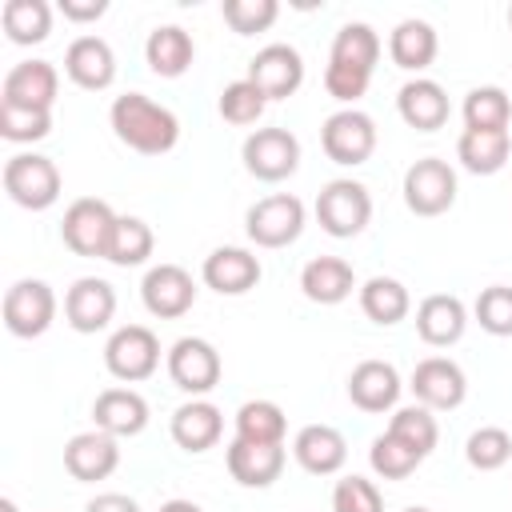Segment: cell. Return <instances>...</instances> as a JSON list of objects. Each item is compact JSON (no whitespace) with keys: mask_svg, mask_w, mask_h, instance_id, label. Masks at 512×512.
Instances as JSON below:
<instances>
[{"mask_svg":"<svg viewBox=\"0 0 512 512\" xmlns=\"http://www.w3.org/2000/svg\"><path fill=\"white\" fill-rule=\"evenodd\" d=\"M244 232L256 248H288L300 232H304V204L292 192H276L264 196L248 208L244 216Z\"/></svg>","mask_w":512,"mask_h":512,"instance_id":"5b68a950","label":"cell"},{"mask_svg":"<svg viewBox=\"0 0 512 512\" xmlns=\"http://www.w3.org/2000/svg\"><path fill=\"white\" fill-rule=\"evenodd\" d=\"M412 396H416V404H424V408H432V412H452V408H460L464 404V396H468V376H464V368L456 364V360H448V356H428V360H420L416 368H412Z\"/></svg>","mask_w":512,"mask_h":512,"instance_id":"7c38bea8","label":"cell"},{"mask_svg":"<svg viewBox=\"0 0 512 512\" xmlns=\"http://www.w3.org/2000/svg\"><path fill=\"white\" fill-rule=\"evenodd\" d=\"M64 468L72 480L80 484H96V480H108L116 468H120V444L116 436L92 428V432H76L68 444H64Z\"/></svg>","mask_w":512,"mask_h":512,"instance_id":"2e32d148","label":"cell"},{"mask_svg":"<svg viewBox=\"0 0 512 512\" xmlns=\"http://www.w3.org/2000/svg\"><path fill=\"white\" fill-rule=\"evenodd\" d=\"M156 248V236L152 228L140 220V216H120L116 220V232H112V244H108V260L116 268H136L152 256Z\"/></svg>","mask_w":512,"mask_h":512,"instance_id":"d590c367","label":"cell"},{"mask_svg":"<svg viewBox=\"0 0 512 512\" xmlns=\"http://www.w3.org/2000/svg\"><path fill=\"white\" fill-rule=\"evenodd\" d=\"M292 456L312 476H336L348 460V440L332 424H304L292 440Z\"/></svg>","mask_w":512,"mask_h":512,"instance_id":"ffe728a7","label":"cell"},{"mask_svg":"<svg viewBox=\"0 0 512 512\" xmlns=\"http://www.w3.org/2000/svg\"><path fill=\"white\" fill-rule=\"evenodd\" d=\"M92 420L108 436H140L148 428V400L132 388H104L92 404Z\"/></svg>","mask_w":512,"mask_h":512,"instance_id":"d4e9b609","label":"cell"},{"mask_svg":"<svg viewBox=\"0 0 512 512\" xmlns=\"http://www.w3.org/2000/svg\"><path fill=\"white\" fill-rule=\"evenodd\" d=\"M352 288H356V272L340 256H316L300 272V292L312 304H340L352 296Z\"/></svg>","mask_w":512,"mask_h":512,"instance_id":"f1b7e54d","label":"cell"},{"mask_svg":"<svg viewBox=\"0 0 512 512\" xmlns=\"http://www.w3.org/2000/svg\"><path fill=\"white\" fill-rule=\"evenodd\" d=\"M56 320V292L44 280H16L4 292V328L20 340L44 336Z\"/></svg>","mask_w":512,"mask_h":512,"instance_id":"8fae6325","label":"cell"},{"mask_svg":"<svg viewBox=\"0 0 512 512\" xmlns=\"http://www.w3.org/2000/svg\"><path fill=\"white\" fill-rule=\"evenodd\" d=\"M472 316L488 336H512V288L508 284L484 288L472 304Z\"/></svg>","mask_w":512,"mask_h":512,"instance_id":"b9f144b4","label":"cell"},{"mask_svg":"<svg viewBox=\"0 0 512 512\" xmlns=\"http://www.w3.org/2000/svg\"><path fill=\"white\" fill-rule=\"evenodd\" d=\"M404 512H432V508H420V504H416V508H404Z\"/></svg>","mask_w":512,"mask_h":512,"instance_id":"f907efd6","label":"cell"},{"mask_svg":"<svg viewBox=\"0 0 512 512\" xmlns=\"http://www.w3.org/2000/svg\"><path fill=\"white\" fill-rule=\"evenodd\" d=\"M512 124V100L496 84H480L464 96V128L476 132H508Z\"/></svg>","mask_w":512,"mask_h":512,"instance_id":"e575fe53","label":"cell"},{"mask_svg":"<svg viewBox=\"0 0 512 512\" xmlns=\"http://www.w3.org/2000/svg\"><path fill=\"white\" fill-rule=\"evenodd\" d=\"M224 460H228V476L240 488H268L284 472V444H248L232 436Z\"/></svg>","mask_w":512,"mask_h":512,"instance_id":"44dd1931","label":"cell"},{"mask_svg":"<svg viewBox=\"0 0 512 512\" xmlns=\"http://www.w3.org/2000/svg\"><path fill=\"white\" fill-rule=\"evenodd\" d=\"M288 420L276 400H244L236 408V440L248 444H284Z\"/></svg>","mask_w":512,"mask_h":512,"instance_id":"d6a6232c","label":"cell"},{"mask_svg":"<svg viewBox=\"0 0 512 512\" xmlns=\"http://www.w3.org/2000/svg\"><path fill=\"white\" fill-rule=\"evenodd\" d=\"M52 132V112L40 108H16L0 100V136L12 144H36Z\"/></svg>","mask_w":512,"mask_h":512,"instance_id":"f35d334b","label":"cell"},{"mask_svg":"<svg viewBox=\"0 0 512 512\" xmlns=\"http://www.w3.org/2000/svg\"><path fill=\"white\" fill-rule=\"evenodd\" d=\"M396 112H400V120H404L408 128H416V132H436V128L448 124V92H444L436 80L416 76V80H408V84L396 92Z\"/></svg>","mask_w":512,"mask_h":512,"instance_id":"cb8c5ba5","label":"cell"},{"mask_svg":"<svg viewBox=\"0 0 512 512\" xmlns=\"http://www.w3.org/2000/svg\"><path fill=\"white\" fill-rule=\"evenodd\" d=\"M260 260L248 252V248H212L208 256H204V268H200V276H204V284L212 288V292H220V296H244V292H252L256 284H260Z\"/></svg>","mask_w":512,"mask_h":512,"instance_id":"d6986e66","label":"cell"},{"mask_svg":"<svg viewBox=\"0 0 512 512\" xmlns=\"http://www.w3.org/2000/svg\"><path fill=\"white\" fill-rule=\"evenodd\" d=\"M0 512H20V508H16V500H12V496H4V500H0Z\"/></svg>","mask_w":512,"mask_h":512,"instance_id":"681fc988","label":"cell"},{"mask_svg":"<svg viewBox=\"0 0 512 512\" xmlns=\"http://www.w3.org/2000/svg\"><path fill=\"white\" fill-rule=\"evenodd\" d=\"M404 204L416 216H444L456 204V172L440 156H424L404 172Z\"/></svg>","mask_w":512,"mask_h":512,"instance_id":"ba28073f","label":"cell"},{"mask_svg":"<svg viewBox=\"0 0 512 512\" xmlns=\"http://www.w3.org/2000/svg\"><path fill=\"white\" fill-rule=\"evenodd\" d=\"M320 144H324V156L332 164L356 168L376 152V120L368 112H360V108H340V112H332L324 120Z\"/></svg>","mask_w":512,"mask_h":512,"instance_id":"52a82bcc","label":"cell"},{"mask_svg":"<svg viewBox=\"0 0 512 512\" xmlns=\"http://www.w3.org/2000/svg\"><path fill=\"white\" fill-rule=\"evenodd\" d=\"M140 300H144V308L152 316L176 320V316H184L196 304V280L180 264H156L140 280Z\"/></svg>","mask_w":512,"mask_h":512,"instance_id":"4fadbf2b","label":"cell"},{"mask_svg":"<svg viewBox=\"0 0 512 512\" xmlns=\"http://www.w3.org/2000/svg\"><path fill=\"white\" fill-rule=\"evenodd\" d=\"M332 64H344V68H356V72H376V60H380V36L372 24L364 20H352L336 32L332 40V52H328Z\"/></svg>","mask_w":512,"mask_h":512,"instance_id":"1f68e13d","label":"cell"},{"mask_svg":"<svg viewBox=\"0 0 512 512\" xmlns=\"http://www.w3.org/2000/svg\"><path fill=\"white\" fill-rule=\"evenodd\" d=\"M220 12L236 36H252V32H264L276 24L280 4L276 0H224Z\"/></svg>","mask_w":512,"mask_h":512,"instance_id":"7bdbcfd3","label":"cell"},{"mask_svg":"<svg viewBox=\"0 0 512 512\" xmlns=\"http://www.w3.org/2000/svg\"><path fill=\"white\" fill-rule=\"evenodd\" d=\"M160 512H204V508L192 500H168V504H160Z\"/></svg>","mask_w":512,"mask_h":512,"instance_id":"c3c4849f","label":"cell"},{"mask_svg":"<svg viewBox=\"0 0 512 512\" xmlns=\"http://www.w3.org/2000/svg\"><path fill=\"white\" fill-rule=\"evenodd\" d=\"M56 92H60V76H56V68H52L48 60H20V64H12L8 76H4L0 100H4V104H16V108L52 112Z\"/></svg>","mask_w":512,"mask_h":512,"instance_id":"e0dca14e","label":"cell"},{"mask_svg":"<svg viewBox=\"0 0 512 512\" xmlns=\"http://www.w3.org/2000/svg\"><path fill=\"white\" fill-rule=\"evenodd\" d=\"M0 24L12 44H40L52 32V4L48 0H8Z\"/></svg>","mask_w":512,"mask_h":512,"instance_id":"836d02e7","label":"cell"},{"mask_svg":"<svg viewBox=\"0 0 512 512\" xmlns=\"http://www.w3.org/2000/svg\"><path fill=\"white\" fill-rule=\"evenodd\" d=\"M220 372H224V360H220L216 344H208L204 336H180L168 348V376L188 396L212 392L220 384Z\"/></svg>","mask_w":512,"mask_h":512,"instance_id":"30bf717a","label":"cell"},{"mask_svg":"<svg viewBox=\"0 0 512 512\" xmlns=\"http://www.w3.org/2000/svg\"><path fill=\"white\" fill-rule=\"evenodd\" d=\"M4 192L12 196V204L28 208V212H44L60 200V168L52 156L40 152H16L4 164Z\"/></svg>","mask_w":512,"mask_h":512,"instance_id":"7a4b0ae2","label":"cell"},{"mask_svg":"<svg viewBox=\"0 0 512 512\" xmlns=\"http://www.w3.org/2000/svg\"><path fill=\"white\" fill-rule=\"evenodd\" d=\"M116 212L96 200V196H80L64 208V220H60V240L76 252V256H104L108 260V244H112V232H116Z\"/></svg>","mask_w":512,"mask_h":512,"instance_id":"277c9868","label":"cell"},{"mask_svg":"<svg viewBox=\"0 0 512 512\" xmlns=\"http://www.w3.org/2000/svg\"><path fill=\"white\" fill-rule=\"evenodd\" d=\"M316 220L328 236L352 240L372 220V196L360 180H328L316 196Z\"/></svg>","mask_w":512,"mask_h":512,"instance_id":"3957f363","label":"cell"},{"mask_svg":"<svg viewBox=\"0 0 512 512\" xmlns=\"http://www.w3.org/2000/svg\"><path fill=\"white\" fill-rule=\"evenodd\" d=\"M248 80L264 100H288L304 84V60L292 44H268L248 60Z\"/></svg>","mask_w":512,"mask_h":512,"instance_id":"5bb4252c","label":"cell"},{"mask_svg":"<svg viewBox=\"0 0 512 512\" xmlns=\"http://www.w3.org/2000/svg\"><path fill=\"white\" fill-rule=\"evenodd\" d=\"M464 328H468V308H464L460 296L432 292V296L420 300V308H416V332H420L424 344L448 348V344H456L464 336Z\"/></svg>","mask_w":512,"mask_h":512,"instance_id":"7402d4cb","label":"cell"},{"mask_svg":"<svg viewBox=\"0 0 512 512\" xmlns=\"http://www.w3.org/2000/svg\"><path fill=\"white\" fill-rule=\"evenodd\" d=\"M508 152H512V136L508 132H476V128H464L460 140H456V160L472 176H496L508 164Z\"/></svg>","mask_w":512,"mask_h":512,"instance_id":"f546056e","label":"cell"},{"mask_svg":"<svg viewBox=\"0 0 512 512\" xmlns=\"http://www.w3.org/2000/svg\"><path fill=\"white\" fill-rule=\"evenodd\" d=\"M264 108H268V100L260 96V88L244 76V80H232V84H224V92H220V116L228 120V124H256L260 116H264Z\"/></svg>","mask_w":512,"mask_h":512,"instance_id":"60d3db41","label":"cell"},{"mask_svg":"<svg viewBox=\"0 0 512 512\" xmlns=\"http://www.w3.org/2000/svg\"><path fill=\"white\" fill-rule=\"evenodd\" d=\"M84 512H140V504L132 496H124V492H100L96 500H88Z\"/></svg>","mask_w":512,"mask_h":512,"instance_id":"7dc6e473","label":"cell"},{"mask_svg":"<svg viewBox=\"0 0 512 512\" xmlns=\"http://www.w3.org/2000/svg\"><path fill=\"white\" fill-rule=\"evenodd\" d=\"M192 56H196V44H192V36H188L180 24H160V28H152L148 40H144V60H148V68H152L156 76H164V80L184 76V72L192 68Z\"/></svg>","mask_w":512,"mask_h":512,"instance_id":"83f0119b","label":"cell"},{"mask_svg":"<svg viewBox=\"0 0 512 512\" xmlns=\"http://www.w3.org/2000/svg\"><path fill=\"white\" fill-rule=\"evenodd\" d=\"M240 156L256 180L280 184L300 168V140L288 128H256V132H248Z\"/></svg>","mask_w":512,"mask_h":512,"instance_id":"9c48e42d","label":"cell"},{"mask_svg":"<svg viewBox=\"0 0 512 512\" xmlns=\"http://www.w3.org/2000/svg\"><path fill=\"white\" fill-rule=\"evenodd\" d=\"M508 28H512V8H508Z\"/></svg>","mask_w":512,"mask_h":512,"instance_id":"816d5d0a","label":"cell"},{"mask_svg":"<svg viewBox=\"0 0 512 512\" xmlns=\"http://www.w3.org/2000/svg\"><path fill=\"white\" fill-rule=\"evenodd\" d=\"M60 12L72 24H88V20H100L108 12V0H60Z\"/></svg>","mask_w":512,"mask_h":512,"instance_id":"bcb514c9","label":"cell"},{"mask_svg":"<svg viewBox=\"0 0 512 512\" xmlns=\"http://www.w3.org/2000/svg\"><path fill=\"white\" fill-rule=\"evenodd\" d=\"M360 308H364V316H368L372 324L392 328V324H400V320L408 316L412 296H408V288H404L396 276H372V280H364V288H360Z\"/></svg>","mask_w":512,"mask_h":512,"instance_id":"4dcf8cb0","label":"cell"},{"mask_svg":"<svg viewBox=\"0 0 512 512\" xmlns=\"http://www.w3.org/2000/svg\"><path fill=\"white\" fill-rule=\"evenodd\" d=\"M108 120H112V132L120 144H128L132 152L140 156H164L176 148L180 140V120L172 108L156 104L152 96L144 92H124L112 100L108 108Z\"/></svg>","mask_w":512,"mask_h":512,"instance_id":"6da1fadb","label":"cell"},{"mask_svg":"<svg viewBox=\"0 0 512 512\" xmlns=\"http://www.w3.org/2000/svg\"><path fill=\"white\" fill-rule=\"evenodd\" d=\"M436 52H440V36H436V28H432L428 20L408 16V20H400V24L392 28V36H388V56H392V64L404 68V72H424V68L436 60Z\"/></svg>","mask_w":512,"mask_h":512,"instance_id":"4316f807","label":"cell"},{"mask_svg":"<svg viewBox=\"0 0 512 512\" xmlns=\"http://www.w3.org/2000/svg\"><path fill=\"white\" fill-rule=\"evenodd\" d=\"M464 456L476 472H496L512 460V436L504 428H476L464 444Z\"/></svg>","mask_w":512,"mask_h":512,"instance_id":"ab89813d","label":"cell"},{"mask_svg":"<svg viewBox=\"0 0 512 512\" xmlns=\"http://www.w3.org/2000/svg\"><path fill=\"white\" fill-rule=\"evenodd\" d=\"M104 368L124 380V384H140L160 368V340L152 328L144 324H124L108 336L104 344Z\"/></svg>","mask_w":512,"mask_h":512,"instance_id":"8992f818","label":"cell"},{"mask_svg":"<svg viewBox=\"0 0 512 512\" xmlns=\"http://www.w3.org/2000/svg\"><path fill=\"white\" fill-rule=\"evenodd\" d=\"M112 316H116V288H112L108 280H100V276H80V280L68 288V296H64V320H68L72 332L92 336V332L108 328Z\"/></svg>","mask_w":512,"mask_h":512,"instance_id":"9a60e30c","label":"cell"},{"mask_svg":"<svg viewBox=\"0 0 512 512\" xmlns=\"http://www.w3.org/2000/svg\"><path fill=\"white\" fill-rule=\"evenodd\" d=\"M368 84H372V76H368V72H356V68L332 64V60H328V68H324V88H328V96H332V100H340V104H356V100L368 92Z\"/></svg>","mask_w":512,"mask_h":512,"instance_id":"f6af8a7d","label":"cell"},{"mask_svg":"<svg viewBox=\"0 0 512 512\" xmlns=\"http://www.w3.org/2000/svg\"><path fill=\"white\" fill-rule=\"evenodd\" d=\"M388 432H392L396 440H404L408 448H416L420 456H428V452L436 448V440H440L436 416H432V408H424V404H408V408H396V416H392Z\"/></svg>","mask_w":512,"mask_h":512,"instance_id":"74e56055","label":"cell"},{"mask_svg":"<svg viewBox=\"0 0 512 512\" xmlns=\"http://www.w3.org/2000/svg\"><path fill=\"white\" fill-rule=\"evenodd\" d=\"M332 512H384V496H380V488L372 484V480H364V476H344V480H336V488H332Z\"/></svg>","mask_w":512,"mask_h":512,"instance_id":"ee69618b","label":"cell"},{"mask_svg":"<svg viewBox=\"0 0 512 512\" xmlns=\"http://www.w3.org/2000/svg\"><path fill=\"white\" fill-rule=\"evenodd\" d=\"M168 432L184 452H208L224 436V416H220V408L212 400H188V404H180L172 412Z\"/></svg>","mask_w":512,"mask_h":512,"instance_id":"484cf974","label":"cell"},{"mask_svg":"<svg viewBox=\"0 0 512 512\" xmlns=\"http://www.w3.org/2000/svg\"><path fill=\"white\" fill-rule=\"evenodd\" d=\"M368 464H372V472L384 476V480H404V476H412V472L424 464V456H420L416 448H408L404 440H396L392 432H380V436L372 440V448H368Z\"/></svg>","mask_w":512,"mask_h":512,"instance_id":"8d00e7d4","label":"cell"},{"mask_svg":"<svg viewBox=\"0 0 512 512\" xmlns=\"http://www.w3.org/2000/svg\"><path fill=\"white\" fill-rule=\"evenodd\" d=\"M64 72L84 92H104L116 80V52L104 36H76L64 52Z\"/></svg>","mask_w":512,"mask_h":512,"instance_id":"ac0fdd59","label":"cell"},{"mask_svg":"<svg viewBox=\"0 0 512 512\" xmlns=\"http://www.w3.org/2000/svg\"><path fill=\"white\" fill-rule=\"evenodd\" d=\"M400 372L388 360H360L348 376V400L360 412H388L400 400Z\"/></svg>","mask_w":512,"mask_h":512,"instance_id":"603a6c76","label":"cell"}]
</instances>
